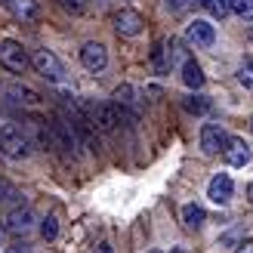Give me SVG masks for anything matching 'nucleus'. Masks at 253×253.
<instances>
[{"mask_svg": "<svg viewBox=\"0 0 253 253\" xmlns=\"http://www.w3.org/2000/svg\"><path fill=\"white\" fill-rule=\"evenodd\" d=\"M185 41L198 49H210L216 43V28H213L207 19H195V22L185 25Z\"/></svg>", "mask_w": 253, "mask_h": 253, "instance_id": "obj_6", "label": "nucleus"}, {"mask_svg": "<svg viewBox=\"0 0 253 253\" xmlns=\"http://www.w3.org/2000/svg\"><path fill=\"white\" fill-rule=\"evenodd\" d=\"M250 130H253V118H250Z\"/></svg>", "mask_w": 253, "mask_h": 253, "instance_id": "obj_30", "label": "nucleus"}, {"mask_svg": "<svg viewBox=\"0 0 253 253\" xmlns=\"http://www.w3.org/2000/svg\"><path fill=\"white\" fill-rule=\"evenodd\" d=\"M229 133H225L222 124H204L201 126V151H204L207 158L219 155V151H225V145H229Z\"/></svg>", "mask_w": 253, "mask_h": 253, "instance_id": "obj_5", "label": "nucleus"}, {"mask_svg": "<svg viewBox=\"0 0 253 253\" xmlns=\"http://www.w3.org/2000/svg\"><path fill=\"white\" fill-rule=\"evenodd\" d=\"M238 253H253V241H241V247H238Z\"/></svg>", "mask_w": 253, "mask_h": 253, "instance_id": "obj_27", "label": "nucleus"}, {"mask_svg": "<svg viewBox=\"0 0 253 253\" xmlns=\"http://www.w3.org/2000/svg\"><path fill=\"white\" fill-rule=\"evenodd\" d=\"M0 204H6V207H22V192L12 182H6V179H0Z\"/></svg>", "mask_w": 253, "mask_h": 253, "instance_id": "obj_17", "label": "nucleus"}, {"mask_svg": "<svg viewBox=\"0 0 253 253\" xmlns=\"http://www.w3.org/2000/svg\"><path fill=\"white\" fill-rule=\"evenodd\" d=\"M232 195H235V182H232V176L229 173H216L210 179V185H207V198L213 201V204H229L232 201Z\"/></svg>", "mask_w": 253, "mask_h": 253, "instance_id": "obj_11", "label": "nucleus"}, {"mask_svg": "<svg viewBox=\"0 0 253 253\" xmlns=\"http://www.w3.org/2000/svg\"><path fill=\"white\" fill-rule=\"evenodd\" d=\"M238 81H241L247 90H253V56L241 59V65H238Z\"/></svg>", "mask_w": 253, "mask_h": 253, "instance_id": "obj_21", "label": "nucleus"}, {"mask_svg": "<svg viewBox=\"0 0 253 253\" xmlns=\"http://www.w3.org/2000/svg\"><path fill=\"white\" fill-rule=\"evenodd\" d=\"M151 253H161V250H151Z\"/></svg>", "mask_w": 253, "mask_h": 253, "instance_id": "obj_31", "label": "nucleus"}, {"mask_svg": "<svg viewBox=\"0 0 253 253\" xmlns=\"http://www.w3.org/2000/svg\"><path fill=\"white\" fill-rule=\"evenodd\" d=\"M182 105H185L188 115H207V111H210V99L207 96H185Z\"/></svg>", "mask_w": 253, "mask_h": 253, "instance_id": "obj_18", "label": "nucleus"}, {"mask_svg": "<svg viewBox=\"0 0 253 253\" xmlns=\"http://www.w3.org/2000/svg\"><path fill=\"white\" fill-rule=\"evenodd\" d=\"M195 3L204 9V12H210L213 19H225V12H229V6H225V0H195Z\"/></svg>", "mask_w": 253, "mask_h": 253, "instance_id": "obj_20", "label": "nucleus"}, {"mask_svg": "<svg viewBox=\"0 0 253 253\" xmlns=\"http://www.w3.org/2000/svg\"><path fill=\"white\" fill-rule=\"evenodd\" d=\"M41 235L46 238V241H53V238L59 235V219H56V213H46V216L41 219Z\"/></svg>", "mask_w": 253, "mask_h": 253, "instance_id": "obj_22", "label": "nucleus"}, {"mask_svg": "<svg viewBox=\"0 0 253 253\" xmlns=\"http://www.w3.org/2000/svg\"><path fill=\"white\" fill-rule=\"evenodd\" d=\"M164 53H167V41H155V49H151V62H155L158 71H167V59H164Z\"/></svg>", "mask_w": 253, "mask_h": 253, "instance_id": "obj_23", "label": "nucleus"}, {"mask_svg": "<svg viewBox=\"0 0 253 253\" xmlns=\"http://www.w3.org/2000/svg\"><path fill=\"white\" fill-rule=\"evenodd\" d=\"M81 65H84L86 71H93V74L105 71V68H108V49L99 43V41H86V43L81 46Z\"/></svg>", "mask_w": 253, "mask_h": 253, "instance_id": "obj_7", "label": "nucleus"}, {"mask_svg": "<svg viewBox=\"0 0 253 253\" xmlns=\"http://www.w3.org/2000/svg\"><path fill=\"white\" fill-rule=\"evenodd\" d=\"M247 195H250V201H253V185H250V188H247Z\"/></svg>", "mask_w": 253, "mask_h": 253, "instance_id": "obj_29", "label": "nucleus"}, {"mask_svg": "<svg viewBox=\"0 0 253 253\" xmlns=\"http://www.w3.org/2000/svg\"><path fill=\"white\" fill-rule=\"evenodd\" d=\"M49 130H53V145L68 151V155H74V148H78V136H74L71 124L65 118H56L53 124H49Z\"/></svg>", "mask_w": 253, "mask_h": 253, "instance_id": "obj_12", "label": "nucleus"}, {"mask_svg": "<svg viewBox=\"0 0 253 253\" xmlns=\"http://www.w3.org/2000/svg\"><path fill=\"white\" fill-rule=\"evenodd\" d=\"M222 155H225V161H229L232 167H247L253 151H250V145L244 142V139H229V145H225Z\"/></svg>", "mask_w": 253, "mask_h": 253, "instance_id": "obj_13", "label": "nucleus"}, {"mask_svg": "<svg viewBox=\"0 0 253 253\" xmlns=\"http://www.w3.org/2000/svg\"><path fill=\"white\" fill-rule=\"evenodd\" d=\"M56 3L65 9V12H74V16H78V12H84V6H86V0H56Z\"/></svg>", "mask_w": 253, "mask_h": 253, "instance_id": "obj_24", "label": "nucleus"}, {"mask_svg": "<svg viewBox=\"0 0 253 253\" xmlns=\"http://www.w3.org/2000/svg\"><path fill=\"white\" fill-rule=\"evenodd\" d=\"M3 253H31V247L25 244V241H16V244H9V247H3Z\"/></svg>", "mask_w": 253, "mask_h": 253, "instance_id": "obj_26", "label": "nucleus"}, {"mask_svg": "<svg viewBox=\"0 0 253 253\" xmlns=\"http://www.w3.org/2000/svg\"><path fill=\"white\" fill-rule=\"evenodd\" d=\"M31 65H34V71L41 74V78L46 81V84H65V68H62V62H59V56L53 53V49H34V56H31Z\"/></svg>", "mask_w": 253, "mask_h": 253, "instance_id": "obj_3", "label": "nucleus"}, {"mask_svg": "<svg viewBox=\"0 0 253 253\" xmlns=\"http://www.w3.org/2000/svg\"><path fill=\"white\" fill-rule=\"evenodd\" d=\"M86 121H90L93 130L111 133V130H118V124H121V105H115V102H86Z\"/></svg>", "mask_w": 253, "mask_h": 253, "instance_id": "obj_2", "label": "nucleus"}, {"mask_svg": "<svg viewBox=\"0 0 253 253\" xmlns=\"http://www.w3.org/2000/svg\"><path fill=\"white\" fill-rule=\"evenodd\" d=\"M31 136L28 130H22L19 124H0V155L6 161H25L31 155Z\"/></svg>", "mask_w": 253, "mask_h": 253, "instance_id": "obj_1", "label": "nucleus"}, {"mask_svg": "<svg viewBox=\"0 0 253 253\" xmlns=\"http://www.w3.org/2000/svg\"><path fill=\"white\" fill-rule=\"evenodd\" d=\"M115 31L121 37H139L145 31V19L136 9H121V12H115Z\"/></svg>", "mask_w": 253, "mask_h": 253, "instance_id": "obj_8", "label": "nucleus"}, {"mask_svg": "<svg viewBox=\"0 0 253 253\" xmlns=\"http://www.w3.org/2000/svg\"><path fill=\"white\" fill-rule=\"evenodd\" d=\"M6 9H9V16L22 25L41 22V16H43V9H41L37 0H6Z\"/></svg>", "mask_w": 253, "mask_h": 253, "instance_id": "obj_9", "label": "nucleus"}, {"mask_svg": "<svg viewBox=\"0 0 253 253\" xmlns=\"http://www.w3.org/2000/svg\"><path fill=\"white\" fill-rule=\"evenodd\" d=\"M182 222H185V229L198 232L201 225L207 222V213H204V207H201V204H185V207H182Z\"/></svg>", "mask_w": 253, "mask_h": 253, "instance_id": "obj_16", "label": "nucleus"}, {"mask_svg": "<svg viewBox=\"0 0 253 253\" xmlns=\"http://www.w3.org/2000/svg\"><path fill=\"white\" fill-rule=\"evenodd\" d=\"M3 96H9L16 105H28V108L41 105V96H37L34 90H28V86H22V84H6L3 86Z\"/></svg>", "mask_w": 253, "mask_h": 253, "instance_id": "obj_14", "label": "nucleus"}, {"mask_svg": "<svg viewBox=\"0 0 253 253\" xmlns=\"http://www.w3.org/2000/svg\"><path fill=\"white\" fill-rule=\"evenodd\" d=\"M225 6H229V12L241 16L244 22H253V0H225Z\"/></svg>", "mask_w": 253, "mask_h": 253, "instance_id": "obj_19", "label": "nucleus"}, {"mask_svg": "<svg viewBox=\"0 0 253 253\" xmlns=\"http://www.w3.org/2000/svg\"><path fill=\"white\" fill-rule=\"evenodd\" d=\"M182 84L188 86V90H201L204 86V71H201V65L195 59H185L182 65Z\"/></svg>", "mask_w": 253, "mask_h": 253, "instance_id": "obj_15", "label": "nucleus"}, {"mask_svg": "<svg viewBox=\"0 0 253 253\" xmlns=\"http://www.w3.org/2000/svg\"><path fill=\"white\" fill-rule=\"evenodd\" d=\"M34 222H37V216H34V210L31 207H16V210H9V216H6V232L9 235H28L31 229H34Z\"/></svg>", "mask_w": 253, "mask_h": 253, "instance_id": "obj_10", "label": "nucleus"}, {"mask_svg": "<svg viewBox=\"0 0 253 253\" xmlns=\"http://www.w3.org/2000/svg\"><path fill=\"white\" fill-rule=\"evenodd\" d=\"M96 253H115V250H111V244H108V241H102V244L96 247Z\"/></svg>", "mask_w": 253, "mask_h": 253, "instance_id": "obj_28", "label": "nucleus"}, {"mask_svg": "<svg viewBox=\"0 0 253 253\" xmlns=\"http://www.w3.org/2000/svg\"><path fill=\"white\" fill-rule=\"evenodd\" d=\"M164 3H167V9H170V12H185L188 6L195 3V0H164Z\"/></svg>", "mask_w": 253, "mask_h": 253, "instance_id": "obj_25", "label": "nucleus"}, {"mask_svg": "<svg viewBox=\"0 0 253 253\" xmlns=\"http://www.w3.org/2000/svg\"><path fill=\"white\" fill-rule=\"evenodd\" d=\"M0 65L12 74H25L31 65V56L25 53V46L19 41H0Z\"/></svg>", "mask_w": 253, "mask_h": 253, "instance_id": "obj_4", "label": "nucleus"}]
</instances>
